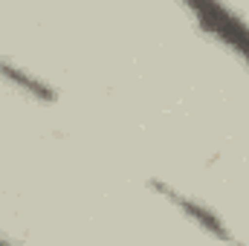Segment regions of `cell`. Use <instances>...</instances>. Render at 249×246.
I'll return each mask as SVG.
<instances>
[{"label": "cell", "mask_w": 249, "mask_h": 246, "mask_svg": "<svg viewBox=\"0 0 249 246\" xmlns=\"http://www.w3.org/2000/svg\"><path fill=\"white\" fill-rule=\"evenodd\" d=\"M0 78H6L9 84L20 87V90H23V93H29L32 99H41V102H55V90H53L50 84H44L41 78H35L32 72H26L23 67L6 61V58H0Z\"/></svg>", "instance_id": "3957f363"}, {"label": "cell", "mask_w": 249, "mask_h": 246, "mask_svg": "<svg viewBox=\"0 0 249 246\" xmlns=\"http://www.w3.org/2000/svg\"><path fill=\"white\" fill-rule=\"evenodd\" d=\"M183 3L203 32L226 44L235 55H241L249 64V23L238 12H232L223 0H183Z\"/></svg>", "instance_id": "6da1fadb"}, {"label": "cell", "mask_w": 249, "mask_h": 246, "mask_svg": "<svg viewBox=\"0 0 249 246\" xmlns=\"http://www.w3.org/2000/svg\"><path fill=\"white\" fill-rule=\"evenodd\" d=\"M154 188H157L160 194H165L177 209H183L188 217H191L194 223H200L206 232H212V235H217V238H223V241H229V238H232V235H229V229L220 223V217H217L214 211H209L206 206H200V203L188 200V197H183L180 191H174V188H168V185H162V183H154Z\"/></svg>", "instance_id": "7a4b0ae2"}]
</instances>
